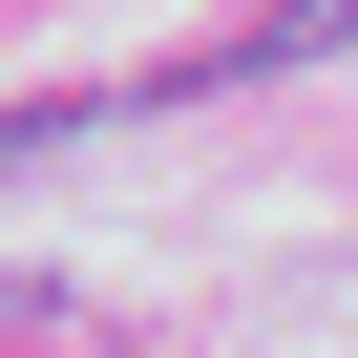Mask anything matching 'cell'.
<instances>
[{
	"label": "cell",
	"mask_w": 358,
	"mask_h": 358,
	"mask_svg": "<svg viewBox=\"0 0 358 358\" xmlns=\"http://www.w3.org/2000/svg\"><path fill=\"white\" fill-rule=\"evenodd\" d=\"M316 43H358V0H274V22H232L211 64H169V85H274V64H316Z\"/></svg>",
	"instance_id": "obj_1"
}]
</instances>
